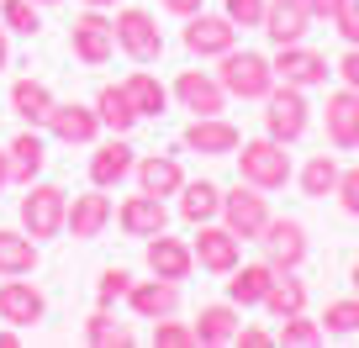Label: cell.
Returning a JSON list of instances; mask_svg holds the SVG:
<instances>
[{
	"label": "cell",
	"mask_w": 359,
	"mask_h": 348,
	"mask_svg": "<svg viewBox=\"0 0 359 348\" xmlns=\"http://www.w3.org/2000/svg\"><path fill=\"white\" fill-rule=\"evenodd\" d=\"M227 48H238V27L227 22V16H212V11L185 16V53H196V58H222Z\"/></svg>",
	"instance_id": "7c38bea8"
},
{
	"label": "cell",
	"mask_w": 359,
	"mask_h": 348,
	"mask_svg": "<svg viewBox=\"0 0 359 348\" xmlns=\"http://www.w3.org/2000/svg\"><path fill=\"white\" fill-rule=\"evenodd\" d=\"M6 153H11V185H32L37 174H43V164H48V143L37 137V127L16 132Z\"/></svg>",
	"instance_id": "d4e9b609"
},
{
	"label": "cell",
	"mask_w": 359,
	"mask_h": 348,
	"mask_svg": "<svg viewBox=\"0 0 359 348\" xmlns=\"http://www.w3.org/2000/svg\"><path fill=\"white\" fill-rule=\"evenodd\" d=\"M43 6H32V0H0V22L11 27V32H22V37H37L43 32Z\"/></svg>",
	"instance_id": "8d00e7d4"
},
{
	"label": "cell",
	"mask_w": 359,
	"mask_h": 348,
	"mask_svg": "<svg viewBox=\"0 0 359 348\" xmlns=\"http://www.w3.org/2000/svg\"><path fill=\"white\" fill-rule=\"evenodd\" d=\"M158 6H164L169 16H196L201 11V0H158Z\"/></svg>",
	"instance_id": "bcb514c9"
},
{
	"label": "cell",
	"mask_w": 359,
	"mask_h": 348,
	"mask_svg": "<svg viewBox=\"0 0 359 348\" xmlns=\"http://www.w3.org/2000/svg\"><path fill=\"white\" fill-rule=\"evenodd\" d=\"M317 322H323V337H348V333H359V295L327 301V312L317 316Z\"/></svg>",
	"instance_id": "d590c367"
},
{
	"label": "cell",
	"mask_w": 359,
	"mask_h": 348,
	"mask_svg": "<svg viewBox=\"0 0 359 348\" xmlns=\"http://www.w3.org/2000/svg\"><path fill=\"white\" fill-rule=\"evenodd\" d=\"M259 32H264L275 48L306 43V32H312V11H306V0H269V6H264V27H259Z\"/></svg>",
	"instance_id": "e0dca14e"
},
{
	"label": "cell",
	"mask_w": 359,
	"mask_h": 348,
	"mask_svg": "<svg viewBox=\"0 0 359 348\" xmlns=\"http://www.w3.org/2000/svg\"><path fill=\"white\" fill-rule=\"evenodd\" d=\"M191 343H196V327L169 322V316H158V322H154V348H191Z\"/></svg>",
	"instance_id": "f35d334b"
},
{
	"label": "cell",
	"mask_w": 359,
	"mask_h": 348,
	"mask_svg": "<svg viewBox=\"0 0 359 348\" xmlns=\"http://www.w3.org/2000/svg\"><path fill=\"white\" fill-rule=\"evenodd\" d=\"M122 90H127V101H133L137 122H143V116H164V106H169V90L158 85V74H148V69H133V74L122 79Z\"/></svg>",
	"instance_id": "f1b7e54d"
},
{
	"label": "cell",
	"mask_w": 359,
	"mask_h": 348,
	"mask_svg": "<svg viewBox=\"0 0 359 348\" xmlns=\"http://www.w3.org/2000/svg\"><path fill=\"white\" fill-rule=\"evenodd\" d=\"M48 132L58 137V143H95L101 137V116H95V106H79V101H53V111H48Z\"/></svg>",
	"instance_id": "9a60e30c"
},
{
	"label": "cell",
	"mask_w": 359,
	"mask_h": 348,
	"mask_svg": "<svg viewBox=\"0 0 359 348\" xmlns=\"http://www.w3.org/2000/svg\"><path fill=\"white\" fill-rule=\"evenodd\" d=\"M43 316H48V295L32 280H22V274H6V285H0V322H11V327L27 333Z\"/></svg>",
	"instance_id": "8fae6325"
},
{
	"label": "cell",
	"mask_w": 359,
	"mask_h": 348,
	"mask_svg": "<svg viewBox=\"0 0 359 348\" xmlns=\"http://www.w3.org/2000/svg\"><path fill=\"white\" fill-rule=\"evenodd\" d=\"M275 274H280V270H275L269 258H259V264H238V270L227 274V301H233V306H264Z\"/></svg>",
	"instance_id": "603a6c76"
},
{
	"label": "cell",
	"mask_w": 359,
	"mask_h": 348,
	"mask_svg": "<svg viewBox=\"0 0 359 348\" xmlns=\"http://www.w3.org/2000/svg\"><path fill=\"white\" fill-rule=\"evenodd\" d=\"M333 69H338V79H344L348 90H354V95H359V48H348V53H344V58H338V64H333Z\"/></svg>",
	"instance_id": "7bdbcfd3"
},
{
	"label": "cell",
	"mask_w": 359,
	"mask_h": 348,
	"mask_svg": "<svg viewBox=\"0 0 359 348\" xmlns=\"http://www.w3.org/2000/svg\"><path fill=\"white\" fill-rule=\"evenodd\" d=\"M69 53H74L79 64H90V69L111 64V53H116V27H111V16H101L95 6H90L85 16H74V27H69Z\"/></svg>",
	"instance_id": "8992f818"
},
{
	"label": "cell",
	"mask_w": 359,
	"mask_h": 348,
	"mask_svg": "<svg viewBox=\"0 0 359 348\" xmlns=\"http://www.w3.org/2000/svg\"><path fill=\"white\" fill-rule=\"evenodd\" d=\"M217 79H222V90L233 101H264L275 90V64L264 53H248V48H227Z\"/></svg>",
	"instance_id": "7a4b0ae2"
},
{
	"label": "cell",
	"mask_w": 359,
	"mask_h": 348,
	"mask_svg": "<svg viewBox=\"0 0 359 348\" xmlns=\"http://www.w3.org/2000/svg\"><path fill=\"white\" fill-rule=\"evenodd\" d=\"M275 343H280V348H317V343H323V322H312L306 312H291V316H280Z\"/></svg>",
	"instance_id": "e575fe53"
},
{
	"label": "cell",
	"mask_w": 359,
	"mask_h": 348,
	"mask_svg": "<svg viewBox=\"0 0 359 348\" xmlns=\"http://www.w3.org/2000/svg\"><path fill=\"white\" fill-rule=\"evenodd\" d=\"M180 143L191 148V153H206V158H227V153H238V127L227 122V116H196L185 132H180Z\"/></svg>",
	"instance_id": "2e32d148"
},
{
	"label": "cell",
	"mask_w": 359,
	"mask_h": 348,
	"mask_svg": "<svg viewBox=\"0 0 359 348\" xmlns=\"http://www.w3.org/2000/svg\"><path fill=\"white\" fill-rule=\"evenodd\" d=\"M243 153H238V180L254 185V190H280L285 180H291V153H285L280 137H254V143H238Z\"/></svg>",
	"instance_id": "6da1fadb"
},
{
	"label": "cell",
	"mask_w": 359,
	"mask_h": 348,
	"mask_svg": "<svg viewBox=\"0 0 359 348\" xmlns=\"http://www.w3.org/2000/svg\"><path fill=\"white\" fill-rule=\"evenodd\" d=\"M133 174H137V190L158 195V201H164V195H180V185H185V169H180L175 153H148V158H137Z\"/></svg>",
	"instance_id": "7402d4cb"
},
{
	"label": "cell",
	"mask_w": 359,
	"mask_h": 348,
	"mask_svg": "<svg viewBox=\"0 0 359 348\" xmlns=\"http://www.w3.org/2000/svg\"><path fill=\"white\" fill-rule=\"evenodd\" d=\"M180 216H185L191 227L217 222V216H222V190H217L212 180H185L180 185Z\"/></svg>",
	"instance_id": "4316f807"
},
{
	"label": "cell",
	"mask_w": 359,
	"mask_h": 348,
	"mask_svg": "<svg viewBox=\"0 0 359 348\" xmlns=\"http://www.w3.org/2000/svg\"><path fill=\"white\" fill-rule=\"evenodd\" d=\"M6 64H11V27L0 22V69H6Z\"/></svg>",
	"instance_id": "7dc6e473"
},
{
	"label": "cell",
	"mask_w": 359,
	"mask_h": 348,
	"mask_svg": "<svg viewBox=\"0 0 359 348\" xmlns=\"http://www.w3.org/2000/svg\"><path fill=\"white\" fill-rule=\"evenodd\" d=\"M85 6H95V11H106V6H116V0H85Z\"/></svg>",
	"instance_id": "f907efd6"
},
{
	"label": "cell",
	"mask_w": 359,
	"mask_h": 348,
	"mask_svg": "<svg viewBox=\"0 0 359 348\" xmlns=\"http://www.w3.org/2000/svg\"><path fill=\"white\" fill-rule=\"evenodd\" d=\"M264 6L269 0H222V16L233 27H264Z\"/></svg>",
	"instance_id": "ab89813d"
},
{
	"label": "cell",
	"mask_w": 359,
	"mask_h": 348,
	"mask_svg": "<svg viewBox=\"0 0 359 348\" xmlns=\"http://www.w3.org/2000/svg\"><path fill=\"white\" fill-rule=\"evenodd\" d=\"M175 101L185 106V111H196V116H222V111H227L222 79L206 74V69H180V79H175Z\"/></svg>",
	"instance_id": "4fadbf2b"
},
{
	"label": "cell",
	"mask_w": 359,
	"mask_h": 348,
	"mask_svg": "<svg viewBox=\"0 0 359 348\" xmlns=\"http://www.w3.org/2000/svg\"><path fill=\"white\" fill-rule=\"evenodd\" d=\"M0 348H22V327H16V333H0Z\"/></svg>",
	"instance_id": "681fc988"
},
{
	"label": "cell",
	"mask_w": 359,
	"mask_h": 348,
	"mask_svg": "<svg viewBox=\"0 0 359 348\" xmlns=\"http://www.w3.org/2000/svg\"><path fill=\"white\" fill-rule=\"evenodd\" d=\"M127 306H133V316H143V322L175 316L180 312V280H164V274H154V280H133Z\"/></svg>",
	"instance_id": "ac0fdd59"
},
{
	"label": "cell",
	"mask_w": 359,
	"mask_h": 348,
	"mask_svg": "<svg viewBox=\"0 0 359 348\" xmlns=\"http://www.w3.org/2000/svg\"><path fill=\"white\" fill-rule=\"evenodd\" d=\"M259 248L275 270H302L306 264V227L296 216H269V227L259 232Z\"/></svg>",
	"instance_id": "30bf717a"
},
{
	"label": "cell",
	"mask_w": 359,
	"mask_h": 348,
	"mask_svg": "<svg viewBox=\"0 0 359 348\" xmlns=\"http://www.w3.org/2000/svg\"><path fill=\"white\" fill-rule=\"evenodd\" d=\"M196 343H206V348H222V343H233L238 337V306L233 301H212V306H201L196 312Z\"/></svg>",
	"instance_id": "484cf974"
},
{
	"label": "cell",
	"mask_w": 359,
	"mask_h": 348,
	"mask_svg": "<svg viewBox=\"0 0 359 348\" xmlns=\"http://www.w3.org/2000/svg\"><path fill=\"white\" fill-rule=\"evenodd\" d=\"M37 270V237L0 227V274H32Z\"/></svg>",
	"instance_id": "4dcf8cb0"
},
{
	"label": "cell",
	"mask_w": 359,
	"mask_h": 348,
	"mask_svg": "<svg viewBox=\"0 0 359 348\" xmlns=\"http://www.w3.org/2000/svg\"><path fill=\"white\" fill-rule=\"evenodd\" d=\"M348 0H306V11H312V22H333L338 11H344Z\"/></svg>",
	"instance_id": "f6af8a7d"
},
{
	"label": "cell",
	"mask_w": 359,
	"mask_h": 348,
	"mask_svg": "<svg viewBox=\"0 0 359 348\" xmlns=\"http://www.w3.org/2000/svg\"><path fill=\"white\" fill-rule=\"evenodd\" d=\"M111 27H116V48H122L127 58H137V64H154V58L164 53L158 16H154V11H143V6H122Z\"/></svg>",
	"instance_id": "5b68a950"
},
{
	"label": "cell",
	"mask_w": 359,
	"mask_h": 348,
	"mask_svg": "<svg viewBox=\"0 0 359 348\" xmlns=\"http://www.w3.org/2000/svg\"><path fill=\"white\" fill-rule=\"evenodd\" d=\"M127 291H133V274L127 270H101V280H95V301L101 306H116V301H127Z\"/></svg>",
	"instance_id": "74e56055"
},
{
	"label": "cell",
	"mask_w": 359,
	"mask_h": 348,
	"mask_svg": "<svg viewBox=\"0 0 359 348\" xmlns=\"http://www.w3.org/2000/svg\"><path fill=\"white\" fill-rule=\"evenodd\" d=\"M222 222L233 227L243 243H259V232L269 227V201L264 190H254V185L238 180L233 190H222Z\"/></svg>",
	"instance_id": "ba28073f"
},
{
	"label": "cell",
	"mask_w": 359,
	"mask_h": 348,
	"mask_svg": "<svg viewBox=\"0 0 359 348\" xmlns=\"http://www.w3.org/2000/svg\"><path fill=\"white\" fill-rule=\"evenodd\" d=\"M64 211H69V195L58 190V185L32 180L27 195H22V232L37 237V243H48V237L64 232Z\"/></svg>",
	"instance_id": "277c9868"
},
{
	"label": "cell",
	"mask_w": 359,
	"mask_h": 348,
	"mask_svg": "<svg viewBox=\"0 0 359 348\" xmlns=\"http://www.w3.org/2000/svg\"><path fill=\"white\" fill-rule=\"evenodd\" d=\"M196 264H201L206 274H233L238 264H243V237L233 232V227H217V222H201L196 227V243H191Z\"/></svg>",
	"instance_id": "52a82bcc"
},
{
	"label": "cell",
	"mask_w": 359,
	"mask_h": 348,
	"mask_svg": "<svg viewBox=\"0 0 359 348\" xmlns=\"http://www.w3.org/2000/svg\"><path fill=\"white\" fill-rule=\"evenodd\" d=\"M233 343H243V348H275V333H264V327H238Z\"/></svg>",
	"instance_id": "ee69618b"
},
{
	"label": "cell",
	"mask_w": 359,
	"mask_h": 348,
	"mask_svg": "<svg viewBox=\"0 0 359 348\" xmlns=\"http://www.w3.org/2000/svg\"><path fill=\"white\" fill-rule=\"evenodd\" d=\"M348 280H354V291H359V258H354V270H348Z\"/></svg>",
	"instance_id": "816d5d0a"
},
{
	"label": "cell",
	"mask_w": 359,
	"mask_h": 348,
	"mask_svg": "<svg viewBox=\"0 0 359 348\" xmlns=\"http://www.w3.org/2000/svg\"><path fill=\"white\" fill-rule=\"evenodd\" d=\"M85 343L90 348H127V343H133V327L116 322L111 306H101L95 316H85Z\"/></svg>",
	"instance_id": "d6a6232c"
},
{
	"label": "cell",
	"mask_w": 359,
	"mask_h": 348,
	"mask_svg": "<svg viewBox=\"0 0 359 348\" xmlns=\"http://www.w3.org/2000/svg\"><path fill=\"white\" fill-rule=\"evenodd\" d=\"M302 195H312V201H323V195H333V185H338V158L333 153H312L302 164Z\"/></svg>",
	"instance_id": "836d02e7"
},
{
	"label": "cell",
	"mask_w": 359,
	"mask_h": 348,
	"mask_svg": "<svg viewBox=\"0 0 359 348\" xmlns=\"http://www.w3.org/2000/svg\"><path fill=\"white\" fill-rule=\"evenodd\" d=\"M196 270V253L191 243H180L169 232H154L148 237V274H164V280H185Z\"/></svg>",
	"instance_id": "cb8c5ba5"
},
{
	"label": "cell",
	"mask_w": 359,
	"mask_h": 348,
	"mask_svg": "<svg viewBox=\"0 0 359 348\" xmlns=\"http://www.w3.org/2000/svg\"><path fill=\"white\" fill-rule=\"evenodd\" d=\"M90 106H95V116H101L106 132H122V137H127V132L137 127V111H133V101H127L122 85H101V95H95Z\"/></svg>",
	"instance_id": "f546056e"
},
{
	"label": "cell",
	"mask_w": 359,
	"mask_h": 348,
	"mask_svg": "<svg viewBox=\"0 0 359 348\" xmlns=\"http://www.w3.org/2000/svg\"><path fill=\"white\" fill-rule=\"evenodd\" d=\"M306 127H312V106H306V90H296V85H285V79H275V90L264 95V132L280 137L285 148L302 143Z\"/></svg>",
	"instance_id": "3957f363"
},
{
	"label": "cell",
	"mask_w": 359,
	"mask_h": 348,
	"mask_svg": "<svg viewBox=\"0 0 359 348\" xmlns=\"http://www.w3.org/2000/svg\"><path fill=\"white\" fill-rule=\"evenodd\" d=\"M333 195H338V211H344V216H359V164L354 169H338Z\"/></svg>",
	"instance_id": "60d3db41"
},
{
	"label": "cell",
	"mask_w": 359,
	"mask_h": 348,
	"mask_svg": "<svg viewBox=\"0 0 359 348\" xmlns=\"http://www.w3.org/2000/svg\"><path fill=\"white\" fill-rule=\"evenodd\" d=\"M333 27H338V37H344L348 48H359V0H348L344 11L333 16Z\"/></svg>",
	"instance_id": "b9f144b4"
},
{
	"label": "cell",
	"mask_w": 359,
	"mask_h": 348,
	"mask_svg": "<svg viewBox=\"0 0 359 348\" xmlns=\"http://www.w3.org/2000/svg\"><path fill=\"white\" fill-rule=\"evenodd\" d=\"M6 185H11V153L0 148V190H6Z\"/></svg>",
	"instance_id": "c3c4849f"
},
{
	"label": "cell",
	"mask_w": 359,
	"mask_h": 348,
	"mask_svg": "<svg viewBox=\"0 0 359 348\" xmlns=\"http://www.w3.org/2000/svg\"><path fill=\"white\" fill-rule=\"evenodd\" d=\"M32 6H58V0H32Z\"/></svg>",
	"instance_id": "f5cc1de1"
},
{
	"label": "cell",
	"mask_w": 359,
	"mask_h": 348,
	"mask_svg": "<svg viewBox=\"0 0 359 348\" xmlns=\"http://www.w3.org/2000/svg\"><path fill=\"white\" fill-rule=\"evenodd\" d=\"M133 148H127L122 132H111L95 153H90V185H101V190H111V185H122L127 174H133Z\"/></svg>",
	"instance_id": "ffe728a7"
},
{
	"label": "cell",
	"mask_w": 359,
	"mask_h": 348,
	"mask_svg": "<svg viewBox=\"0 0 359 348\" xmlns=\"http://www.w3.org/2000/svg\"><path fill=\"white\" fill-rule=\"evenodd\" d=\"M111 216H116L111 195H101V185H95L90 195H74V201H69V211H64V232H69V237H79V243H90V237H101L106 227H111Z\"/></svg>",
	"instance_id": "5bb4252c"
},
{
	"label": "cell",
	"mask_w": 359,
	"mask_h": 348,
	"mask_svg": "<svg viewBox=\"0 0 359 348\" xmlns=\"http://www.w3.org/2000/svg\"><path fill=\"white\" fill-rule=\"evenodd\" d=\"M323 122H327V143H333V148H344V153H348V148H359V95L348 90V85L327 95Z\"/></svg>",
	"instance_id": "44dd1931"
},
{
	"label": "cell",
	"mask_w": 359,
	"mask_h": 348,
	"mask_svg": "<svg viewBox=\"0 0 359 348\" xmlns=\"http://www.w3.org/2000/svg\"><path fill=\"white\" fill-rule=\"evenodd\" d=\"M116 227H122L127 237H154V232H164L169 227V211H164V201L158 195H148V190H137V195H127L122 206H116Z\"/></svg>",
	"instance_id": "d6986e66"
},
{
	"label": "cell",
	"mask_w": 359,
	"mask_h": 348,
	"mask_svg": "<svg viewBox=\"0 0 359 348\" xmlns=\"http://www.w3.org/2000/svg\"><path fill=\"white\" fill-rule=\"evenodd\" d=\"M269 64H275V79H285V85H296V90H317V85H327V74H333L327 53H317V48H306V43L275 48Z\"/></svg>",
	"instance_id": "9c48e42d"
},
{
	"label": "cell",
	"mask_w": 359,
	"mask_h": 348,
	"mask_svg": "<svg viewBox=\"0 0 359 348\" xmlns=\"http://www.w3.org/2000/svg\"><path fill=\"white\" fill-rule=\"evenodd\" d=\"M264 312L280 322V316H291V312H306V285L296 280V270H280L275 274V285H269V295H264Z\"/></svg>",
	"instance_id": "1f68e13d"
},
{
	"label": "cell",
	"mask_w": 359,
	"mask_h": 348,
	"mask_svg": "<svg viewBox=\"0 0 359 348\" xmlns=\"http://www.w3.org/2000/svg\"><path fill=\"white\" fill-rule=\"evenodd\" d=\"M11 111L22 116L27 127H43L48 111H53V90H48L43 79H32V74L16 79V85H11Z\"/></svg>",
	"instance_id": "83f0119b"
}]
</instances>
